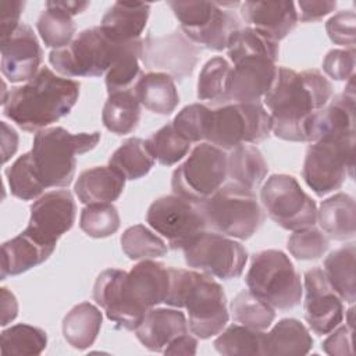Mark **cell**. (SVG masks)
<instances>
[{"mask_svg":"<svg viewBox=\"0 0 356 356\" xmlns=\"http://www.w3.org/2000/svg\"><path fill=\"white\" fill-rule=\"evenodd\" d=\"M332 93L331 82L318 70L296 72L278 67L275 81L263 97L270 110L271 132L289 142H313L316 115Z\"/></svg>","mask_w":356,"mask_h":356,"instance_id":"1","label":"cell"},{"mask_svg":"<svg viewBox=\"0 0 356 356\" xmlns=\"http://www.w3.org/2000/svg\"><path fill=\"white\" fill-rule=\"evenodd\" d=\"M170 267L145 259L129 273L118 268L102 271L93 286L95 302L118 328L136 330L149 309L165 303Z\"/></svg>","mask_w":356,"mask_h":356,"instance_id":"2","label":"cell"},{"mask_svg":"<svg viewBox=\"0 0 356 356\" xmlns=\"http://www.w3.org/2000/svg\"><path fill=\"white\" fill-rule=\"evenodd\" d=\"M79 88V82L42 67L26 83L10 90L3 113L22 131L39 132L70 114L78 102Z\"/></svg>","mask_w":356,"mask_h":356,"instance_id":"3","label":"cell"},{"mask_svg":"<svg viewBox=\"0 0 356 356\" xmlns=\"http://www.w3.org/2000/svg\"><path fill=\"white\" fill-rule=\"evenodd\" d=\"M164 305L185 307L189 330L200 339L220 334L229 320L222 286L211 275L193 270L170 267V291Z\"/></svg>","mask_w":356,"mask_h":356,"instance_id":"4","label":"cell"},{"mask_svg":"<svg viewBox=\"0 0 356 356\" xmlns=\"http://www.w3.org/2000/svg\"><path fill=\"white\" fill-rule=\"evenodd\" d=\"M99 140L97 131L71 134L63 127H51L36 132L31 159L43 188L68 186L75 175L76 156L95 149Z\"/></svg>","mask_w":356,"mask_h":356,"instance_id":"5","label":"cell"},{"mask_svg":"<svg viewBox=\"0 0 356 356\" xmlns=\"http://www.w3.org/2000/svg\"><path fill=\"white\" fill-rule=\"evenodd\" d=\"M197 204L206 225L231 238L249 239L264 222V211L254 191L232 181Z\"/></svg>","mask_w":356,"mask_h":356,"instance_id":"6","label":"cell"},{"mask_svg":"<svg viewBox=\"0 0 356 356\" xmlns=\"http://www.w3.org/2000/svg\"><path fill=\"white\" fill-rule=\"evenodd\" d=\"M245 282L253 295L274 309L288 310L300 303V275L281 250L266 249L254 253Z\"/></svg>","mask_w":356,"mask_h":356,"instance_id":"7","label":"cell"},{"mask_svg":"<svg viewBox=\"0 0 356 356\" xmlns=\"http://www.w3.org/2000/svg\"><path fill=\"white\" fill-rule=\"evenodd\" d=\"M355 132L325 134L313 142L305 156L302 175L320 197L339 189L353 171Z\"/></svg>","mask_w":356,"mask_h":356,"instance_id":"8","label":"cell"},{"mask_svg":"<svg viewBox=\"0 0 356 356\" xmlns=\"http://www.w3.org/2000/svg\"><path fill=\"white\" fill-rule=\"evenodd\" d=\"M182 33L199 47L221 51L231 35L241 29V18L234 7L241 3L217 1H168Z\"/></svg>","mask_w":356,"mask_h":356,"instance_id":"9","label":"cell"},{"mask_svg":"<svg viewBox=\"0 0 356 356\" xmlns=\"http://www.w3.org/2000/svg\"><path fill=\"white\" fill-rule=\"evenodd\" d=\"M271 134V118L261 103H229L211 108L206 142L225 150L257 145Z\"/></svg>","mask_w":356,"mask_h":356,"instance_id":"10","label":"cell"},{"mask_svg":"<svg viewBox=\"0 0 356 356\" xmlns=\"http://www.w3.org/2000/svg\"><path fill=\"white\" fill-rule=\"evenodd\" d=\"M227 179V153L207 142L192 149L188 159L171 177V189L193 203H202L217 192Z\"/></svg>","mask_w":356,"mask_h":356,"instance_id":"11","label":"cell"},{"mask_svg":"<svg viewBox=\"0 0 356 356\" xmlns=\"http://www.w3.org/2000/svg\"><path fill=\"white\" fill-rule=\"evenodd\" d=\"M118 44L110 40L100 26H93L79 32L65 47L51 50L49 61L67 78L102 76L111 67Z\"/></svg>","mask_w":356,"mask_h":356,"instance_id":"12","label":"cell"},{"mask_svg":"<svg viewBox=\"0 0 356 356\" xmlns=\"http://www.w3.org/2000/svg\"><path fill=\"white\" fill-rule=\"evenodd\" d=\"M260 200L268 217L284 229L296 231L312 227L317 221L316 202L292 175L268 177L260 189Z\"/></svg>","mask_w":356,"mask_h":356,"instance_id":"13","label":"cell"},{"mask_svg":"<svg viewBox=\"0 0 356 356\" xmlns=\"http://www.w3.org/2000/svg\"><path fill=\"white\" fill-rule=\"evenodd\" d=\"M182 250L188 267L220 280L241 277L248 261L242 243L216 231H202Z\"/></svg>","mask_w":356,"mask_h":356,"instance_id":"14","label":"cell"},{"mask_svg":"<svg viewBox=\"0 0 356 356\" xmlns=\"http://www.w3.org/2000/svg\"><path fill=\"white\" fill-rule=\"evenodd\" d=\"M146 221L172 250L184 249L207 228L199 204L174 193L156 199L147 209Z\"/></svg>","mask_w":356,"mask_h":356,"instance_id":"15","label":"cell"},{"mask_svg":"<svg viewBox=\"0 0 356 356\" xmlns=\"http://www.w3.org/2000/svg\"><path fill=\"white\" fill-rule=\"evenodd\" d=\"M202 49L177 29L163 36L147 35L143 39L140 61L146 70L164 72L174 81L191 76Z\"/></svg>","mask_w":356,"mask_h":356,"instance_id":"16","label":"cell"},{"mask_svg":"<svg viewBox=\"0 0 356 356\" xmlns=\"http://www.w3.org/2000/svg\"><path fill=\"white\" fill-rule=\"evenodd\" d=\"M75 216L76 204L71 192L67 189L50 191L31 206V217L25 231L38 241L56 246L58 238L72 228Z\"/></svg>","mask_w":356,"mask_h":356,"instance_id":"17","label":"cell"},{"mask_svg":"<svg viewBox=\"0 0 356 356\" xmlns=\"http://www.w3.org/2000/svg\"><path fill=\"white\" fill-rule=\"evenodd\" d=\"M305 320L317 335H327L343 320V305L318 266L305 273Z\"/></svg>","mask_w":356,"mask_h":356,"instance_id":"18","label":"cell"},{"mask_svg":"<svg viewBox=\"0 0 356 356\" xmlns=\"http://www.w3.org/2000/svg\"><path fill=\"white\" fill-rule=\"evenodd\" d=\"M1 72L11 83L32 79L42 63V47L33 29L26 24L1 40Z\"/></svg>","mask_w":356,"mask_h":356,"instance_id":"19","label":"cell"},{"mask_svg":"<svg viewBox=\"0 0 356 356\" xmlns=\"http://www.w3.org/2000/svg\"><path fill=\"white\" fill-rule=\"evenodd\" d=\"M278 67L275 61L252 56L234 63L229 85L231 103H260L273 86Z\"/></svg>","mask_w":356,"mask_h":356,"instance_id":"20","label":"cell"},{"mask_svg":"<svg viewBox=\"0 0 356 356\" xmlns=\"http://www.w3.org/2000/svg\"><path fill=\"white\" fill-rule=\"evenodd\" d=\"M239 7L242 19L249 26L277 42L285 39L298 24V11L293 1H245Z\"/></svg>","mask_w":356,"mask_h":356,"instance_id":"21","label":"cell"},{"mask_svg":"<svg viewBox=\"0 0 356 356\" xmlns=\"http://www.w3.org/2000/svg\"><path fill=\"white\" fill-rule=\"evenodd\" d=\"M188 332L185 314L175 309L152 307L135 330L139 342L152 352H163L177 337Z\"/></svg>","mask_w":356,"mask_h":356,"instance_id":"22","label":"cell"},{"mask_svg":"<svg viewBox=\"0 0 356 356\" xmlns=\"http://www.w3.org/2000/svg\"><path fill=\"white\" fill-rule=\"evenodd\" d=\"M150 15L149 3L115 1L103 15L100 28L114 43L140 39Z\"/></svg>","mask_w":356,"mask_h":356,"instance_id":"23","label":"cell"},{"mask_svg":"<svg viewBox=\"0 0 356 356\" xmlns=\"http://www.w3.org/2000/svg\"><path fill=\"white\" fill-rule=\"evenodd\" d=\"M56 246L46 245L25 229L1 245V280L19 275L47 260Z\"/></svg>","mask_w":356,"mask_h":356,"instance_id":"24","label":"cell"},{"mask_svg":"<svg viewBox=\"0 0 356 356\" xmlns=\"http://www.w3.org/2000/svg\"><path fill=\"white\" fill-rule=\"evenodd\" d=\"M125 186V177L114 168L93 167L82 171L75 182V193L83 204L111 203L117 200Z\"/></svg>","mask_w":356,"mask_h":356,"instance_id":"25","label":"cell"},{"mask_svg":"<svg viewBox=\"0 0 356 356\" xmlns=\"http://www.w3.org/2000/svg\"><path fill=\"white\" fill-rule=\"evenodd\" d=\"M312 348L313 338L309 330L296 318H282L268 332H263V356H302Z\"/></svg>","mask_w":356,"mask_h":356,"instance_id":"26","label":"cell"},{"mask_svg":"<svg viewBox=\"0 0 356 356\" xmlns=\"http://www.w3.org/2000/svg\"><path fill=\"white\" fill-rule=\"evenodd\" d=\"M317 220L323 231L335 241H346L356 234V204L353 196L339 192L321 202Z\"/></svg>","mask_w":356,"mask_h":356,"instance_id":"27","label":"cell"},{"mask_svg":"<svg viewBox=\"0 0 356 356\" xmlns=\"http://www.w3.org/2000/svg\"><path fill=\"white\" fill-rule=\"evenodd\" d=\"M132 90L142 106L160 115L171 114L179 103L174 79L164 72L142 74Z\"/></svg>","mask_w":356,"mask_h":356,"instance_id":"28","label":"cell"},{"mask_svg":"<svg viewBox=\"0 0 356 356\" xmlns=\"http://www.w3.org/2000/svg\"><path fill=\"white\" fill-rule=\"evenodd\" d=\"M102 312L92 303L83 302L74 306L63 320V335L75 349L90 348L102 328Z\"/></svg>","mask_w":356,"mask_h":356,"instance_id":"29","label":"cell"},{"mask_svg":"<svg viewBox=\"0 0 356 356\" xmlns=\"http://www.w3.org/2000/svg\"><path fill=\"white\" fill-rule=\"evenodd\" d=\"M143 39L120 43L111 67L106 72V88L108 93L129 90L142 76L139 65Z\"/></svg>","mask_w":356,"mask_h":356,"instance_id":"30","label":"cell"},{"mask_svg":"<svg viewBox=\"0 0 356 356\" xmlns=\"http://www.w3.org/2000/svg\"><path fill=\"white\" fill-rule=\"evenodd\" d=\"M268 165L261 152L253 146L242 143L227 154V177L232 182L256 189L267 177Z\"/></svg>","mask_w":356,"mask_h":356,"instance_id":"31","label":"cell"},{"mask_svg":"<svg viewBox=\"0 0 356 356\" xmlns=\"http://www.w3.org/2000/svg\"><path fill=\"white\" fill-rule=\"evenodd\" d=\"M355 256L356 246L353 242L331 252L324 260V274L334 292L349 305L356 299L355 286Z\"/></svg>","mask_w":356,"mask_h":356,"instance_id":"32","label":"cell"},{"mask_svg":"<svg viewBox=\"0 0 356 356\" xmlns=\"http://www.w3.org/2000/svg\"><path fill=\"white\" fill-rule=\"evenodd\" d=\"M140 120V103L132 89L108 93L102 111L103 125L115 135H127L136 129Z\"/></svg>","mask_w":356,"mask_h":356,"instance_id":"33","label":"cell"},{"mask_svg":"<svg viewBox=\"0 0 356 356\" xmlns=\"http://www.w3.org/2000/svg\"><path fill=\"white\" fill-rule=\"evenodd\" d=\"M232 67L224 57L210 58L197 79V99L220 107L229 104V85Z\"/></svg>","mask_w":356,"mask_h":356,"instance_id":"34","label":"cell"},{"mask_svg":"<svg viewBox=\"0 0 356 356\" xmlns=\"http://www.w3.org/2000/svg\"><path fill=\"white\" fill-rule=\"evenodd\" d=\"M154 157L146 142L140 138L127 139L108 159V165L118 171L125 179H139L154 165Z\"/></svg>","mask_w":356,"mask_h":356,"instance_id":"35","label":"cell"},{"mask_svg":"<svg viewBox=\"0 0 356 356\" xmlns=\"http://www.w3.org/2000/svg\"><path fill=\"white\" fill-rule=\"evenodd\" d=\"M227 53L232 63L252 56H261L277 61L280 46L277 40L261 33L260 31L252 26H245L231 35L227 44Z\"/></svg>","mask_w":356,"mask_h":356,"instance_id":"36","label":"cell"},{"mask_svg":"<svg viewBox=\"0 0 356 356\" xmlns=\"http://www.w3.org/2000/svg\"><path fill=\"white\" fill-rule=\"evenodd\" d=\"M231 312L234 321L256 331L267 330L275 318L274 307L253 295L250 291H241L234 298Z\"/></svg>","mask_w":356,"mask_h":356,"instance_id":"37","label":"cell"},{"mask_svg":"<svg viewBox=\"0 0 356 356\" xmlns=\"http://www.w3.org/2000/svg\"><path fill=\"white\" fill-rule=\"evenodd\" d=\"M36 29L47 47L61 49L70 44L75 35L72 17L65 11L46 3V10L36 21Z\"/></svg>","mask_w":356,"mask_h":356,"instance_id":"38","label":"cell"},{"mask_svg":"<svg viewBox=\"0 0 356 356\" xmlns=\"http://www.w3.org/2000/svg\"><path fill=\"white\" fill-rule=\"evenodd\" d=\"M145 142L154 160L167 167L182 160L191 150L192 145L177 132L172 121L153 132Z\"/></svg>","mask_w":356,"mask_h":356,"instance_id":"39","label":"cell"},{"mask_svg":"<svg viewBox=\"0 0 356 356\" xmlns=\"http://www.w3.org/2000/svg\"><path fill=\"white\" fill-rule=\"evenodd\" d=\"M213 345L224 356L261 355L263 331H256L242 324H232L220 332Z\"/></svg>","mask_w":356,"mask_h":356,"instance_id":"40","label":"cell"},{"mask_svg":"<svg viewBox=\"0 0 356 356\" xmlns=\"http://www.w3.org/2000/svg\"><path fill=\"white\" fill-rule=\"evenodd\" d=\"M47 345V335L42 328L29 324H15L1 332L3 355H40Z\"/></svg>","mask_w":356,"mask_h":356,"instance_id":"41","label":"cell"},{"mask_svg":"<svg viewBox=\"0 0 356 356\" xmlns=\"http://www.w3.org/2000/svg\"><path fill=\"white\" fill-rule=\"evenodd\" d=\"M121 249L131 260L161 257L167 253L164 241L142 224L132 225L121 235Z\"/></svg>","mask_w":356,"mask_h":356,"instance_id":"42","label":"cell"},{"mask_svg":"<svg viewBox=\"0 0 356 356\" xmlns=\"http://www.w3.org/2000/svg\"><path fill=\"white\" fill-rule=\"evenodd\" d=\"M7 182L13 196L21 200H33L42 196L44 188L40 184L32 164L31 152L19 156L7 170Z\"/></svg>","mask_w":356,"mask_h":356,"instance_id":"43","label":"cell"},{"mask_svg":"<svg viewBox=\"0 0 356 356\" xmlns=\"http://www.w3.org/2000/svg\"><path fill=\"white\" fill-rule=\"evenodd\" d=\"M120 224L118 210L111 203L86 204L79 217L81 229L90 238H107L118 231Z\"/></svg>","mask_w":356,"mask_h":356,"instance_id":"44","label":"cell"},{"mask_svg":"<svg viewBox=\"0 0 356 356\" xmlns=\"http://www.w3.org/2000/svg\"><path fill=\"white\" fill-rule=\"evenodd\" d=\"M286 248L298 260H316L328 250L330 241L325 234L312 225L293 231L288 238Z\"/></svg>","mask_w":356,"mask_h":356,"instance_id":"45","label":"cell"},{"mask_svg":"<svg viewBox=\"0 0 356 356\" xmlns=\"http://www.w3.org/2000/svg\"><path fill=\"white\" fill-rule=\"evenodd\" d=\"M211 108L200 104L193 103L185 106L172 120V125L177 132L184 136L191 143L206 140V134L209 128Z\"/></svg>","mask_w":356,"mask_h":356,"instance_id":"46","label":"cell"},{"mask_svg":"<svg viewBox=\"0 0 356 356\" xmlns=\"http://www.w3.org/2000/svg\"><path fill=\"white\" fill-rule=\"evenodd\" d=\"M356 14L353 10H343L328 18L325 31L332 43L343 46L345 49H355Z\"/></svg>","mask_w":356,"mask_h":356,"instance_id":"47","label":"cell"},{"mask_svg":"<svg viewBox=\"0 0 356 356\" xmlns=\"http://www.w3.org/2000/svg\"><path fill=\"white\" fill-rule=\"evenodd\" d=\"M355 49H332L323 60V70L335 81H348L355 74Z\"/></svg>","mask_w":356,"mask_h":356,"instance_id":"48","label":"cell"},{"mask_svg":"<svg viewBox=\"0 0 356 356\" xmlns=\"http://www.w3.org/2000/svg\"><path fill=\"white\" fill-rule=\"evenodd\" d=\"M352 332L353 330L348 325H342L323 342V350L331 356H345L352 355Z\"/></svg>","mask_w":356,"mask_h":356,"instance_id":"49","label":"cell"},{"mask_svg":"<svg viewBox=\"0 0 356 356\" xmlns=\"http://www.w3.org/2000/svg\"><path fill=\"white\" fill-rule=\"evenodd\" d=\"M25 3L18 0H3L0 3V22H1V40L8 38L21 24L19 17L24 10Z\"/></svg>","mask_w":356,"mask_h":356,"instance_id":"50","label":"cell"},{"mask_svg":"<svg viewBox=\"0 0 356 356\" xmlns=\"http://www.w3.org/2000/svg\"><path fill=\"white\" fill-rule=\"evenodd\" d=\"M298 19L300 22H316L323 17L332 13L337 7V1L320 0V1H298Z\"/></svg>","mask_w":356,"mask_h":356,"instance_id":"51","label":"cell"},{"mask_svg":"<svg viewBox=\"0 0 356 356\" xmlns=\"http://www.w3.org/2000/svg\"><path fill=\"white\" fill-rule=\"evenodd\" d=\"M197 339L192 335L182 334L172 339L163 350L164 355H196Z\"/></svg>","mask_w":356,"mask_h":356,"instance_id":"52","label":"cell"},{"mask_svg":"<svg viewBox=\"0 0 356 356\" xmlns=\"http://www.w3.org/2000/svg\"><path fill=\"white\" fill-rule=\"evenodd\" d=\"M0 295H1V323L0 324L4 327L17 317L18 302L15 299V295L4 286L0 289Z\"/></svg>","mask_w":356,"mask_h":356,"instance_id":"53","label":"cell"},{"mask_svg":"<svg viewBox=\"0 0 356 356\" xmlns=\"http://www.w3.org/2000/svg\"><path fill=\"white\" fill-rule=\"evenodd\" d=\"M1 129H3V134H1V142H3V146H1V150H3V163H7L10 160V157H13V154L17 152V147H18V135L17 132L8 127L4 121L1 122Z\"/></svg>","mask_w":356,"mask_h":356,"instance_id":"54","label":"cell"},{"mask_svg":"<svg viewBox=\"0 0 356 356\" xmlns=\"http://www.w3.org/2000/svg\"><path fill=\"white\" fill-rule=\"evenodd\" d=\"M50 6L57 7L63 11H65L67 14L76 15L82 11H85L89 7V1H75V0H63V1H57V0H50L47 1Z\"/></svg>","mask_w":356,"mask_h":356,"instance_id":"55","label":"cell"},{"mask_svg":"<svg viewBox=\"0 0 356 356\" xmlns=\"http://www.w3.org/2000/svg\"><path fill=\"white\" fill-rule=\"evenodd\" d=\"M348 327H350L352 330H353V318H352V316H353V307H350L349 310H348Z\"/></svg>","mask_w":356,"mask_h":356,"instance_id":"56","label":"cell"}]
</instances>
